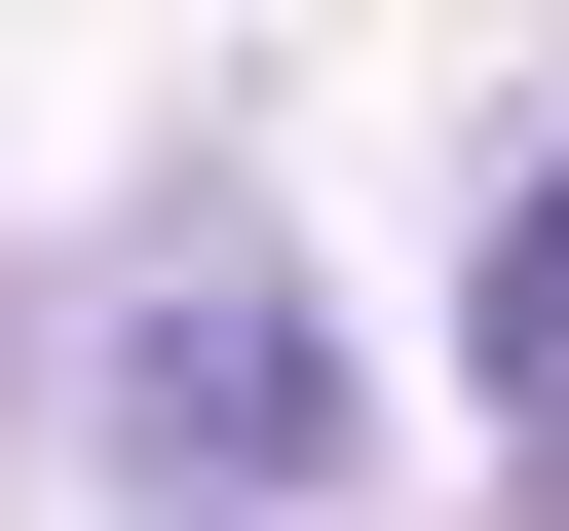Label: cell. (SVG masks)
<instances>
[{
  "label": "cell",
  "mask_w": 569,
  "mask_h": 531,
  "mask_svg": "<svg viewBox=\"0 0 569 531\" xmlns=\"http://www.w3.org/2000/svg\"><path fill=\"white\" fill-rule=\"evenodd\" d=\"M305 418H342V380H305L266 266H152V304H114V455H152V493H305Z\"/></svg>",
  "instance_id": "1"
},
{
  "label": "cell",
  "mask_w": 569,
  "mask_h": 531,
  "mask_svg": "<svg viewBox=\"0 0 569 531\" xmlns=\"http://www.w3.org/2000/svg\"><path fill=\"white\" fill-rule=\"evenodd\" d=\"M493 455H531V493H569V152H531V190H493Z\"/></svg>",
  "instance_id": "2"
}]
</instances>
